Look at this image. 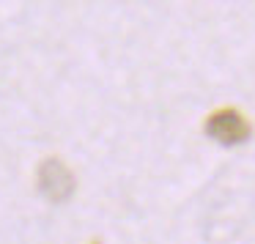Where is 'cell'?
Wrapping results in <instances>:
<instances>
[{"label":"cell","mask_w":255,"mask_h":244,"mask_svg":"<svg viewBox=\"0 0 255 244\" xmlns=\"http://www.w3.org/2000/svg\"><path fill=\"white\" fill-rule=\"evenodd\" d=\"M39 189L44 192L47 200L63 203L74 192V176L61 159H44L39 167Z\"/></svg>","instance_id":"cell-2"},{"label":"cell","mask_w":255,"mask_h":244,"mask_svg":"<svg viewBox=\"0 0 255 244\" xmlns=\"http://www.w3.org/2000/svg\"><path fill=\"white\" fill-rule=\"evenodd\" d=\"M206 132H209L214 140H220L222 145H239V143H244V140L250 137L253 129H250L247 118H244L239 110L225 107V110H217V113L209 116Z\"/></svg>","instance_id":"cell-1"}]
</instances>
